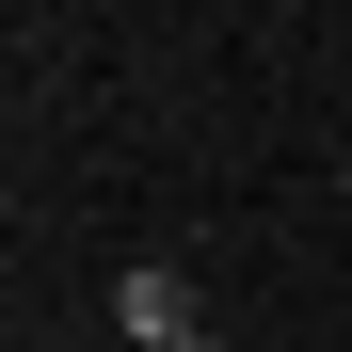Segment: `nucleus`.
<instances>
[{
    "label": "nucleus",
    "mask_w": 352,
    "mask_h": 352,
    "mask_svg": "<svg viewBox=\"0 0 352 352\" xmlns=\"http://www.w3.org/2000/svg\"><path fill=\"white\" fill-rule=\"evenodd\" d=\"M112 336H144V352H241V336L192 305V272H129V288H112Z\"/></svg>",
    "instance_id": "obj_1"
},
{
    "label": "nucleus",
    "mask_w": 352,
    "mask_h": 352,
    "mask_svg": "<svg viewBox=\"0 0 352 352\" xmlns=\"http://www.w3.org/2000/svg\"><path fill=\"white\" fill-rule=\"evenodd\" d=\"M336 192H352V160H336Z\"/></svg>",
    "instance_id": "obj_2"
}]
</instances>
